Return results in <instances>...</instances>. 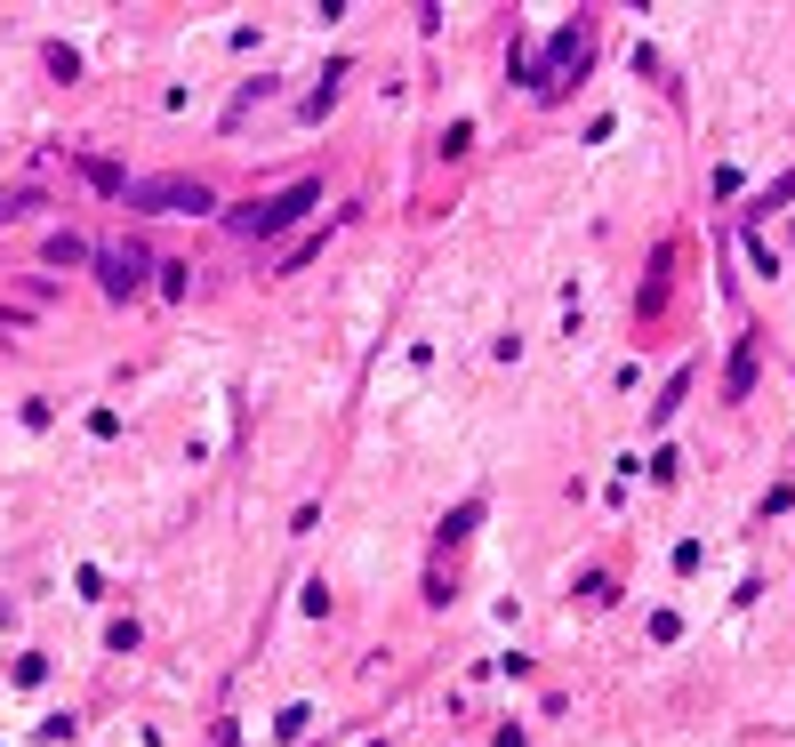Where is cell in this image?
<instances>
[{"label": "cell", "instance_id": "cell-1", "mask_svg": "<svg viewBox=\"0 0 795 747\" xmlns=\"http://www.w3.org/2000/svg\"><path fill=\"white\" fill-rule=\"evenodd\" d=\"M121 193H129V209H169V217L209 209V185H201V177H145V185H121Z\"/></svg>", "mask_w": 795, "mask_h": 747}, {"label": "cell", "instance_id": "cell-2", "mask_svg": "<svg viewBox=\"0 0 795 747\" xmlns=\"http://www.w3.org/2000/svg\"><path fill=\"white\" fill-rule=\"evenodd\" d=\"M314 201H322V185H290V193H274V201H249L233 225H241V233H282V225H298Z\"/></svg>", "mask_w": 795, "mask_h": 747}, {"label": "cell", "instance_id": "cell-3", "mask_svg": "<svg viewBox=\"0 0 795 747\" xmlns=\"http://www.w3.org/2000/svg\"><path fill=\"white\" fill-rule=\"evenodd\" d=\"M97 274H105V290H113V298H129V290L145 282V249H105Z\"/></svg>", "mask_w": 795, "mask_h": 747}, {"label": "cell", "instance_id": "cell-4", "mask_svg": "<svg viewBox=\"0 0 795 747\" xmlns=\"http://www.w3.org/2000/svg\"><path fill=\"white\" fill-rule=\"evenodd\" d=\"M747 386H755V338H739V362H731V378H723V394L739 402Z\"/></svg>", "mask_w": 795, "mask_h": 747}]
</instances>
